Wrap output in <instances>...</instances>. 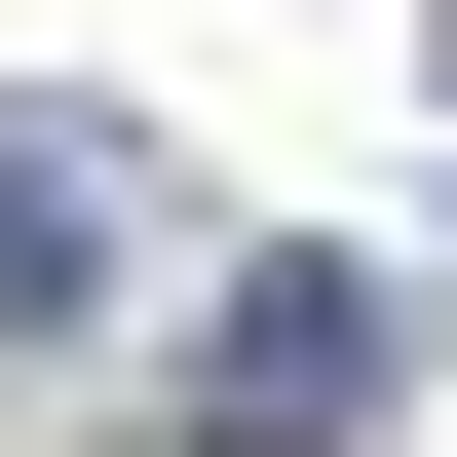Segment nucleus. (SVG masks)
<instances>
[{
  "instance_id": "f03ea898",
  "label": "nucleus",
  "mask_w": 457,
  "mask_h": 457,
  "mask_svg": "<svg viewBox=\"0 0 457 457\" xmlns=\"http://www.w3.org/2000/svg\"><path fill=\"white\" fill-rule=\"evenodd\" d=\"M114 305V114H0V343Z\"/></svg>"
},
{
  "instance_id": "f257e3e1",
  "label": "nucleus",
  "mask_w": 457,
  "mask_h": 457,
  "mask_svg": "<svg viewBox=\"0 0 457 457\" xmlns=\"http://www.w3.org/2000/svg\"><path fill=\"white\" fill-rule=\"evenodd\" d=\"M381 343H420V305H381V267H228L153 420H191V457H343V420H381Z\"/></svg>"
}]
</instances>
